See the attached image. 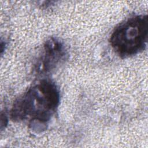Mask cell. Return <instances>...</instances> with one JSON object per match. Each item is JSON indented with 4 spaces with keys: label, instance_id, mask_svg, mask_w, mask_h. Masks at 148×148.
Wrapping results in <instances>:
<instances>
[{
    "label": "cell",
    "instance_id": "6da1fadb",
    "mask_svg": "<svg viewBox=\"0 0 148 148\" xmlns=\"http://www.w3.org/2000/svg\"><path fill=\"white\" fill-rule=\"evenodd\" d=\"M60 101V91L56 84L43 79L31 86L14 101L10 116L16 122H28L34 131L42 132L46 129Z\"/></svg>",
    "mask_w": 148,
    "mask_h": 148
},
{
    "label": "cell",
    "instance_id": "3957f363",
    "mask_svg": "<svg viewBox=\"0 0 148 148\" xmlns=\"http://www.w3.org/2000/svg\"><path fill=\"white\" fill-rule=\"evenodd\" d=\"M66 55L62 42L54 37L49 38L45 42L42 53L35 64V72L38 75L51 72L65 59Z\"/></svg>",
    "mask_w": 148,
    "mask_h": 148
},
{
    "label": "cell",
    "instance_id": "7a4b0ae2",
    "mask_svg": "<svg viewBox=\"0 0 148 148\" xmlns=\"http://www.w3.org/2000/svg\"><path fill=\"white\" fill-rule=\"evenodd\" d=\"M148 38V17L138 14L119 24L113 31L109 42L113 50L121 58L135 56L144 50Z\"/></svg>",
    "mask_w": 148,
    "mask_h": 148
}]
</instances>
